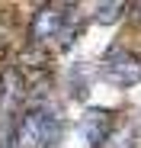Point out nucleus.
Returning a JSON list of instances; mask_svg holds the SVG:
<instances>
[{
  "instance_id": "1",
  "label": "nucleus",
  "mask_w": 141,
  "mask_h": 148,
  "mask_svg": "<svg viewBox=\"0 0 141 148\" xmlns=\"http://www.w3.org/2000/svg\"><path fill=\"white\" fill-rule=\"evenodd\" d=\"M80 32V13L74 3H42L32 13V42H58L61 48H67Z\"/></svg>"
},
{
  "instance_id": "4",
  "label": "nucleus",
  "mask_w": 141,
  "mask_h": 148,
  "mask_svg": "<svg viewBox=\"0 0 141 148\" xmlns=\"http://www.w3.org/2000/svg\"><path fill=\"white\" fill-rule=\"evenodd\" d=\"M112 129H115V116L109 110H103V106H90L77 119V138L83 142V148H103V145H109Z\"/></svg>"
},
{
  "instance_id": "3",
  "label": "nucleus",
  "mask_w": 141,
  "mask_h": 148,
  "mask_svg": "<svg viewBox=\"0 0 141 148\" xmlns=\"http://www.w3.org/2000/svg\"><path fill=\"white\" fill-rule=\"evenodd\" d=\"M100 71L115 87H135V84H141V55L125 45H109L100 61Z\"/></svg>"
},
{
  "instance_id": "2",
  "label": "nucleus",
  "mask_w": 141,
  "mask_h": 148,
  "mask_svg": "<svg viewBox=\"0 0 141 148\" xmlns=\"http://www.w3.org/2000/svg\"><path fill=\"white\" fill-rule=\"evenodd\" d=\"M61 135V119L45 106H32L16 119V148H55Z\"/></svg>"
},
{
  "instance_id": "5",
  "label": "nucleus",
  "mask_w": 141,
  "mask_h": 148,
  "mask_svg": "<svg viewBox=\"0 0 141 148\" xmlns=\"http://www.w3.org/2000/svg\"><path fill=\"white\" fill-rule=\"evenodd\" d=\"M125 3H100L96 7V13H93V19L96 23H103V26H109V23H119L122 16H125Z\"/></svg>"
},
{
  "instance_id": "6",
  "label": "nucleus",
  "mask_w": 141,
  "mask_h": 148,
  "mask_svg": "<svg viewBox=\"0 0 141 148\" xmlns=\"http://www.w3.org/2000/svg\"><path fill=\"white\" fill-rule=\"evenodd\" d=\"M135 10H138V13H135V19H138V26H141V3H138Z\"/></svg>"
}]
</instances>
